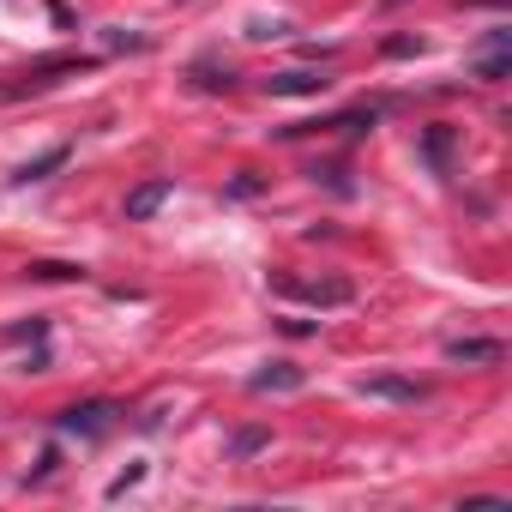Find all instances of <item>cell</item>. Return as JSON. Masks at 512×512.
I'll use <instances>...</instances> for the list:
<instances>
[{
	"instance_id": "obj_21",
	"label": "cell",
	"mask_w": 512,
	"mask_h": 512,
	"mask_svg": "<svg viewBox=\"0 0 512 512\" xmlns=\"http://www.w3.org/2000/svg\"><path fill=\"white\" fill-rule=\"evenodd\" d=\"M55 464H61V446H43V458H37V470L25 476V488H31V482H43V476H55Z\"/></svg>"
},
{
	"instance_id": "obj_2",
	"label": "cell",
	"mask_w": 512,
	"mask_h": 512,
	"mask_svg": "<svg viewBox=\"0 0 512 512\" xmlns=\"http://www.w3.org/2000/svg\"><path fill=\"white\" fill-rule=\"evenodd\" d=\"M272 290L290 296V302H308V308H350L356 302V284L350 278H290V272H278Z\"/></svg>"
},
{
	"instance_id": "obj_6",
	"label": "cell",
	"mask_w": 512,
	"mask_h": 512,
	"mask_svg": "<svg viewBox=\"0 0 512 512\" xmlns=\"http://www.w3.org/2000/svg\"><path fill=\"white\" fill-rule=\"evenodd\" d=\"M452 151H458V127H446V121H428V127L416 133V157H422L434 175H452Z\"/></svg>"
},
{
	"instance_id": "obj_3",
	"label": "cell",
	"mask_w": 512,
	"mask_h": 512,
	"mask_svg": "<svg viewBox=\"0 0 512 512\" xmlns=\"http://www.w3.org/2000/svg\"><path fill=\"white\" fill-rule=\"evenodd\" d=\"M91 67H103V55H49V61H37V67H25L0 97H37V91H49V85H61V73H91Z\"/></svg>"
},
{
	"instance_id": "obj_14",
	"label": "cell",
	"mask_w": 512,
	"mask_h": 512,
	"mask_svg": "<svg viewBox=\"0 0 512 512\" xmlns=\"http://www.w3.org/2000/svg\"><path fill=\"white\" fill-rule=\"evenodd\" d=\"M103 49H109V55H145L151 37H145V31H121V25H109V31H103Z\"/></svg>"
},
{
	"instance_id": "obj_10",
	"label": "cell",
	"mask_w": 512,
	"mask_h": 512,
	"mask_svg": "<svg viewBox=\"0 0 512 512\" xmlns=\"http://www.w3.org/2000/svg\"><path fill=\"white\" fill-rule=\"evenodd\" d=\"M73 163V145H49L43 157H31V163H19L13 169V187H31V181H49L55 169H67Z\"/></svg>"
},
{
	"instance_id": "obj_20",
	"label": "cell",
	"mask_w": 512,
	"mask_h": 512,
	"mask_svg": "<svg viewBox=\"0 0 512 512\" xmlns=\"http://www.w3.org/2000/svg\"><path fill=\"white\" fill-rule=\"evenodd\" d=\"M139 482H145V464H127V470L109 482V500H121V494H127V488H139Z\"/></svg>"
},
{
	"instance_id": "obj_22",
	"label": "cell",
	"mask_w": 512,
	"mask_h": 512,
	"mask_svg": "<svg viewBox=\"0 0 512 512\" xmlns=\"http://www.w3.org/2000/svg\"><path fill=\"white\" fill-rule=\"evenodd\" d=\"M229 193H235V199H253V193H260V181H253V175H235Z\"/></svg>"
},
{
	"instance_id": "obj_8",
	"label": "cell",
	"mask_w": 512,
	"mask_h": 512,
	"mask_svg": "<svg viewBox=\"0 0 512 512\" xmlns=\"http://www.w3.org/2000/svg\"><path fill=\"white\" fill-rule=\"evenodd\" d=\"M332 79L320 73V67H284V73H272L266 79V97H320Z\"/></svg>"
},
{
	"instance_id": "obj_7",
	"label": "cell",
	"mask_w": 512,
	"mask_h": 512,
	"mask_svg": "<svg viewBox=\"0 0 512 512\" xmlns=\"http://www.w3.org/2000/svg\"><path fill=\"white\" fill-rule=\"evenodd\" d=\"M356 392H362V398H380V404H422V398H428V386L410 380V374H368Z\"/></svg>"
},
{
	"instance_id": "obj_19",
	"label": "cell",
	"mask_w": 512,
	"mask_h": 512,
	"mask_svg": "<svg viewBox=\"0 0 512 512\" xmlns=\"http://www.w3.org/2000/svg\"><path fill=\"white\" fill-rule=\"evenodd\" d=\"M422 49H428L422 37H386V43H380V55H386V61H410V55H422Z\"/></svg>"
},
{
	"instance_id": "obj_17",
	"label": "cell",
	"mask_w": 512,
	"mask_h": 512,
	"mask_svg": "<svg viewBox=\"0 0 512 512\" xmlns=\"http://www.w3.org/2000/svg\"><path fill=\"white\" fill-rule=\"evenodd\" d=\"M0 338H7V344H49V320H25V326H7Z\"/></svg>"
},
{
	"instance_id": "obj_23",
	"label": "cell",
	"mask_w": 512,
	"mask_h": 512,
	"mask_svg": "<svg viewBox=\"0 0 512 512\" xmlns=\"http://www.w3.org/2000/svg\"><path fill=\"white\" fill-rule=\"evenodd\" d=\"M284 332H290V338H314V332H320V320H284Z\"/></svg>"
},
{
	"instance_id": "obj_18",
	"label": "cell",
	"mask_w": 512,
	"mask_h": 512,
	"mask_svg": "<svg viewBox=\"0 0 512 512\" xmlns=\"http://www.w3.org/2000/svg\"><path fill=\"white\" fill-rule=\"evenodd\" d=\"M247 37H253V43H278V37H290V25H284V19H260V13H253V19H247Z\"/></svg>"
},
{
	"instance_id": "obj_4",
	"label": "cell",
	"mask_w": 512,
	"mask_h": 512,
	"mask_svg": "<svg viewBox=\"0 0 512 512\" xmlns=\"http://www.w3.org/2000/svg\"><path fill=\"white\" fill-rule=\"evenodd\" d=\"M464 73H470V79H482V85H500V79L512 73V31H488V37L470 49Z\"/></svg>"
},
{
	"instance_id": "obj_1",
	"label": "cell",
	"mask_w": 512,
	"mask_h": 512,
	"mask_svg": "<svg viewBox=\"0 0 512 512\" xmlns=\"http://www.w3.org/2000/svg\"><path fill=\"white\" fill-rule=\"evenodd\" d=\"M121 416H127V410H121L115 398H79V404L55 410V434H61V440H103Z\"/></svg>"
},
{
	"instance_id": "obj_9",
	"label": "cell",
	"mask_w": 512,
	"mask_h": 512,
	"mask_svg": "<svg viewBox=\"0 0 512 512\" xmlns=\"http://www.w3.org/2000/svg\"><path fill=\"white\" fill-rule=\"evenodd\" d=\"M169 199H175V181H169V175H151V181H139V187L127 193V223H145V217H157Z\"/></svg>"
},
{
	"instance_id": "obj_16",
	"label": "cell",
	"mask_w": 512,
	"mask_h": 512,
	"mask_svg": "<svg viewBox=\"0 0 512 512\" xmlns=\"http://www.w3.org/2000/svg\"><path fill=\"white\" fill-rule=\"evenodd\" d=\"M308 175H314V181H326L332 193H356V181H350V163H344V157H338V163H314Z\"/></svg>"
},
{
	"instance_id": "obj_5",
	"label": "cell",
	"mask_w": 512,
	"mask_h": 512,
	"mask_svg": "<svg viewBox=\"0 0 512 512\" xmlns=\"http://www.w3.org/2000/svg\"><path fill=\"white\" fill-rule=\"evenodd\" d=\"M302 386H308L302 362H266V368L247 374V392H260V398H284V392H302Z\"/></svg>"
},
{
	"instance_id": "obj_12",
	"label": "cell",
	"mask_w": 512,
	"mask_h": 512,
	"mask_svg": "<svg viewBox=\"0 0 512 512\" xmlns=\"http://www.w3.org/2000/svg\"><path fill=\"white\" fill-rule=\"evenodd\" d=\"M506 344L500 338H446V362H500Z\"/></svg>"
},
{
	"instance_id": "obj_13",
	"label": "cell",
	"mask_w": 512,
	"mask_h": 512,
	"mask_svg": "<svg viewBox=\"0 0 512 512\" xmlns=\"http://www.w3.org/2000/svg\"><path fill=\"white\" fill-rule=\"evenodd\" d=\"M25 278H37V284H73V278H85V266H73V260H31Z\"/></svg>"
},
{
	"instance_id": "obj_11",
	"label": "cell",
	"mask_w": 512,
	"mask_h": 512,
	"mask_svg": "<svg viewBox=\"0 0 512 512\" xmlns=\"http://www.w3.org/2000/svg\"><path fill=\"white\" fill-rule=\"evenodd\" d=\"M266 446H272V428H266V422H247V428H235V434H229V446H223V452H229V464H247V458H260Z\"/></svg>"
},
{
	"instance_id": "obj_15",
	"label": "cell",
	"mask_w": 512,
	"mask_h": 512,
	"mask_svg": "<svg viewBox=\"0 0 512 512\" xmlns=\"http://www.w3.org/2000/svg\"><path fill=\"white\" fill-rule=\"evenodd\" d=\"M193 85H199V91H229V85H235V73H229V67H217V61H193Z\"/></svg>"
}]
</instances>
